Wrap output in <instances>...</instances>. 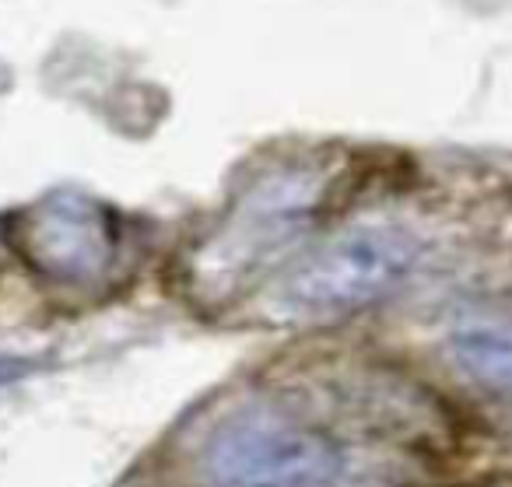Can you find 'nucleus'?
Listing matches in <instances>:
<instances>
[{
    "instance_id": "nucleus-1",
    "label": "nucleus",
    "mask_w": 512,
    "mask_h": 487,
    "mask_svg": "<svg viewBox=\"0 0 512 487\" xmlns=\"http://www.w3.org/2000/svg\"><path fill=\"white\" fill-rule=\"evenodd\" d=\"M421 239L400 225H362L299 256L260 298L271 323H320L390 295L421 260Z\"/></svg>"
},
{
    "instance_id": "nucleus-2",
    "label": "nucleus",
    "mask_w": 512,
    "mask_h": 487,
    "mask_svg": "<svg viewBox=\"0 0 512 487\" xmlns=\"http://www.w3.org/2000/svg\"><path fill=\"white\" fill-rule=\"evenodd\" d=\"M344 452L334 438L285 417H242L207 442L211 487H334Z\"/></svg>"
},
{
    "instance_id": "nucleus-3",
    "label": "nucleus",
    "mask_w": 512,
    "mask_h": 487,
    "mask_svg": "<svg viewBox=\"0 0 512 487\" xmlns=\"http://www.w3.org/2000/svg\"><path fill=\"white\" fill-rule=\"evenodd\" d=\"M323 197V179L309 172H278L242 197L232 218L221 225L207 246H200V284H239L249 274L278 260L309 228L316 200Z\"/></svg>"
},
{
    "instance_id": "nucleus-4",
    "label": "nucleus",
    "mask_w": 512,
    "mask_h": 487,
    "mask_svg": "<svg viewBox=\"0 0 512 487\" xmlns=\"http://www.w3.org/2000/svg\"><path fill=\"white\" fill-rule=\"evenodd\" d=\"M18 249L53 281H92L116 256L113 214L85 193H50L18 221Z\"/></svg>"
},
{
    "instance_id": "nucleus-5",
    "label": "nucleus",
    "mask_w": 512,
    "mask_h": 487,
    "mask_svg": "<svg viewBox=\"0 0 512 487\" xmlns=\"http://www.w3.org/2000/svg\"><path fill=\"white\" fill-rule=\"evenodd\" d=\"M453 358L470 379H477L484 389L505 393L509 389V372H512V347L509 333L502 323H467L460 330H453Z\"/></svg>"
}]
</instances>
